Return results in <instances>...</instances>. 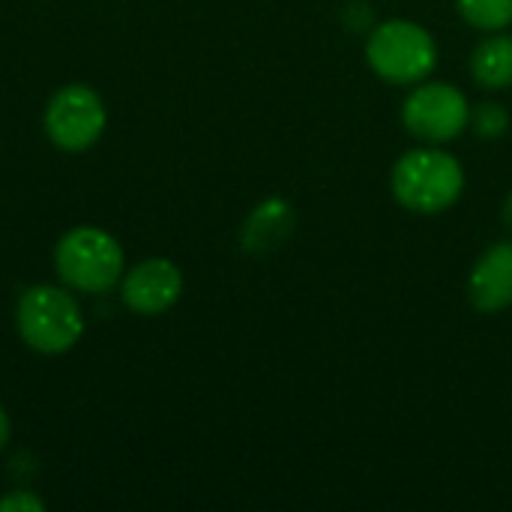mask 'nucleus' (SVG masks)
<instances>
[{"label": "nucleus", "instance_id": "obj_1", "mask_svg": "<svg viewBox=\"0 0 512 512\" xmlns=\"http://www.w3.org/2000/svg\"><path fill=\"white\" fill-rule=\"evenodd\" d=\"M54 267L63 285L84 294H102L123 279V249L114 234L96 225H78L60 237Z\"/></svg>", "mask_w": 512, "mask_h": 512}, {"label": "nucleus", "instance_id": "obj_2", "mask_svg": "<svg viewBox=\"0 0 512 512\" xmlns=\"http://www.w3.org/2000/svg\"><path fill=\"white\" fill-rule=\"evenodd\" d=\"M15 327L36 354H63L84 336V315L69 291L33 285L18 297Z\"/></svg>", "mask_w": 512, "mask_h": 512}, {"label": "nucleus", "instance_id": "obj_3", "mask_svg": "<svg viewBox=\"0 0 512 512\" xmlns=\"http://www.w3.org/2000/svg\"><path fill=\"white\" fill-rule=\"evenodd\" d=\"M465 171L456 156L441 150H411L393 168V195L414 213H441L459 201Z\"/></svg>", "mask_w": 512, "mask_h": 512}, {"label": "nucleus", "instance_id": "obj_4", "mask_svg": "<svg viewBox=\"0 0 512 512\" xmlns=\"http://www.w3.org/2000/svg\"><path fill=\"white\" fill-rule=\"evenodd\" d=\"M366 60L384 81L414 84L435 69L438 48L426 27L405 18H393L372 30L366 42Z\"/></svg>", "mask_w": 512, "mask_h": 512}, {"label": "nucleus", "instance_id": "obj_5", "mask_svg": "<svg viewBox=\"0 0 512 512\" xmlns=\"http://www.w3.org/2000/svg\"><path fill=\"white\" fill-rule=\"evenodd\" d=\"M108 114L102 96L87 84L60 87L45 108V132L54 147L66 153H81L93 147L105 132Z\"/></svg>", "mask_w": 512, "mask_h": 512}, {"label": "nucleus", "instance_id": "obj_6", "mask_svg": "<svg viewBox=\"0 0 512 512\" xmlns=\"http://www.w3.org/2000/svg\"><path fill=\"white\" fill-rule=\"evenodd\" d=\"M402 120L411 135L432 141V144H444V141H453L468 126L471 108L459 87L435 81V84L417 87L405 99Z\"/></svg>", "mask_w": 512, "mask_h": 512}, {"label": "nucleus", "instance_id": "obj_7", "mask_svg": "<svg viewBox=\"0 0 512 512\" xmlns=\"http://www.w3.org/2000/svg\"><path fill=\"white\" fill-rule=\"evenodd\" d=\"M183 294V273L168 258H147L120 279L123 303L138 315H159Z\"/></svg>", "mask_w": 512, "mask_h": 512}, {"label": "nucleus", "instance_id": "obj_8", "mask_svg": "<svg viewBox=\"0 0 512 512\" xmlns=\"http://www.w3.org/2000/svg\"><path fill=\"white\" fill-rule=\"evenodd\" d=\"M468 300L480 312L512 306V243H498L480 255L468 276Z\"/></svg>", "mask_w": 512, "mask_h": 512}, {"label": "nucleus", "instance_id": "obj_9", "mask_svg": "<svg viewBox=\"0 0 512 512\" xmlns=\"http://www.w3.org/2000/svg\"><path fill=\"white\" fill-rule=\"evenodd\" d=\"M294 213L282 198H267L246 222L243 228V246L246 252H270L282 243V237L291 231Z\"/></svg>", "mask_w": 512, "mask_h": 512}, {"label": "nucleus", "instance_id": "obj_10", "mask_svg": "<svg viewBox=\"0 0 512 512\" xmlns=\"http://www.w3.org/2000/svg\"><path fill=\"white\" fill-rule=\"evenodd\" d=\"M471 72L477 78V84L489 87V90H501L512 84V36L498 33V36H486L474 54H471Z\"/></svg>", "mask_w": 512, "mask_h": 512}, {"label": "nucleus", "instance_id": "obj_11", "mask_svg": "<svg viewBox=\"0 0 512 512\" xmlns=\"http://www.w3.org/2000/svg\"><path fill=\"white\" fill-rule=\"evenodd\" d=\"M459 15L480 30H504L512 21V0H456Z\"/></svg>", "mask_w": 512, "mask_h": 512}, {"label": "nucleus", "instance_id": "obj_12", "mask_svg": "<svg viewBox=\"0 0 512 512\" xmlns=\"http://www.w3.org/2000/svg\"><path fill=\"white\" fill-rule=\"evenodd\" d=\"M507 123H510V114H507L498 102H486V105H480L477 114H474V126H477V132H480L483 138H498V135H504Z\"/></svg>", "mask_w": 512, "mask_h": 512}, {"label": "nucleus", "instance_id": "obj_13", "mask_svg": "<svg viewBox=\"0 0 512 512\" xmlns=\"http://www.w3.org/2000/svg\"><path fill=\"white\" fill-rule=\"evenodd\" d=\"M45 510V501L36 498L33 492H9L0 498V512H39Z\"/></svg>", "mask_w": 512, "mask_h": 512}, {"label": "nucleus", "instance_id": "obj_14", "mask_svg": "<svg viewBox=\"0 0 512 512\" xmlns=\"http://www.w3.org/2000/svg\"><path fill=\"white\" fill-rule=\"evenodd\" d=\"M9 432H12V426H9V417H6V411L0 405V450L9 444Z\"/></svg>", "mask_w": 512, "mask_h": 512}, {"label": "nucleus", "instance_id": "obj_15", "mask_svg": "<svg viewBox=\"0 0 512 512\" xmlns=\"http://www.w3.org/2000/svg\"><path fill=\"white\" fill-rule=\"evenodd\" d=\"M504 219H507V225L512 228V195L507 198V207H504Z\"/></svg>", "mask_w": 512, "mask_h": 512}]
</instances>
